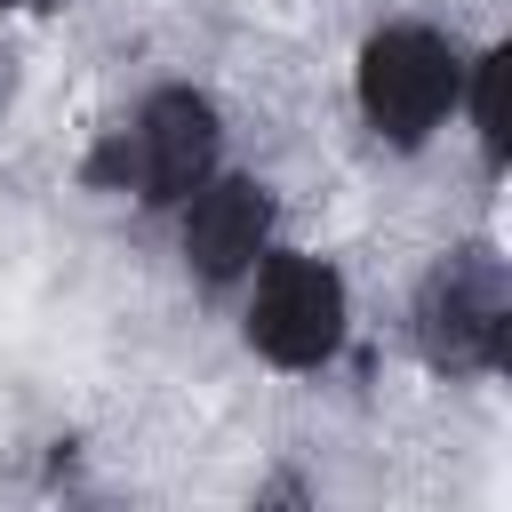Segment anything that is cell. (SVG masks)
Here are the masks:
<instances>
[{
  "instance_id": "1",
  "label": "cell",
  "mask_w": 512,
  "mask_h": 512,
  "mask_svg": "<svg viewBox=\"0 0 512 512\" xmlns=\"http://www.w3.org/2000/svg\"><path fill=\"white\" fill-rule=\"evenodd\" d=\"M456 96H464V48L424 24V16H392L360 40V64H352V104L368 120L376 144L392 152H424L448 120H456Z\"/></svg>"
},
{
  "instance_id": "2",
  "label": "cell",
  "mask_w": 512,
  "mask_h": 512,
  "mask_svg": "<svg viewBox=\"0 0 512 512\" xmlns=\"http://www.w3.org/2000/svg\"><path fill=\"white\" fill-rule=\"evenodd\" d=\"M240 336L256 360L288 368V376H312L344 352L352 336V288L328 256H304V248H264L256 272H248V312H240Z\"/></svg>"
},
{
  "instance_id": "3",
  "label": "cell",
  "mask_w": 512,
  "mask_h": 512,
  "mask_svg": "<svg viewBox=\"0 0 512 512\" xmlns=\"http://www.w3.org/2000/svg\"><path fill=\"white\" fill-rule=\"evenodd\" d=\"M416 352L440 376H496L512 352V272L496 248H448L432 256V272L416 280L408 304Z\"/></svg>"
},
{
  "instance_id": "4",
  "label": "cell",
  "mask_w": 512,
  "mask_h": 512,
  "mask_svg": "<svg viewBox=\"0 0 512 512\" xmlns=\"http://www.w3.org/2000/svg\"><path fill=\"white\" fill-rule=\"evenodd\" d=\"M216 168H224V120H216V104L200 88H152L136 104V120L96 160V176H112L120 192H136L144 208H176Z\"/></svg>"
},
{
  "instance_id": "5",
  "label": "cell",
  "mask_w": 512,
  "mask_h": 512,
  "mask_svg": "<svg viewBox=\"0 0 512 512\" xmlns=\"http://www.w3.org/2000/svg\"><path fill=\"white\" fill-rule=\"evenodd\" d=\"M272 184L264 176H232L216 168L200 192L176 200V248H184V272H200L208 288L224 280H248L256 256L272 248Z\"/></svg>"
},
{
  "instance_id": "6",
  "label": "cell",
  "mask_w": 512,
  "mask_h": 512,
  "mask_svg": "<svg viewBox=\"0 0 512 512\" xmlns=\"http://www.w3.org/2000/svg\"><path fill=\"white\" fill-rule=\"evenodd\" d=\"M456 112H472L480 160H488V168H504V48L464 56V96H456Z\"/></svg>"
},
{
  "instance_id": "7",
  "label": "cell",
  "mask_w": 512,
  "mask_h": 512,
  "mask_svg": "<svg viewBox=\"0 0 512 512\" xmlns=\"http://www.w3.org/2000/svg\"><path fill=\"white\" fill-rule=\"evenodd\" d=\"M0 8H48V0H0Z\"/></svg>"
}]
</instances>
